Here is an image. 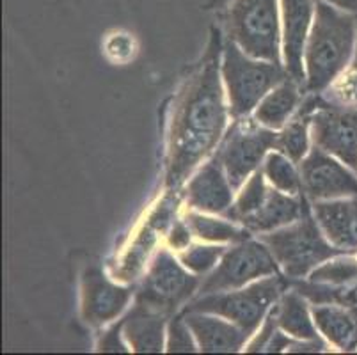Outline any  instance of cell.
Segmentation results:
<instances>
[{"label": "cell", "instance_id": "5", "mask_svg": "<svg viewBox=\"0 0 357 355\" xmlns=\"http://www.w3.org/2000/svg\"><path fill=\"white\" fill-rule=\"evenodd\" d=\"M287 279L279 273L268 275L245 288L229 289V292L208 293V295H197L194 301L185 305L183 311H201L212 312L217 317L238 325L249 336H252L256 328L263 324L275 304L287 292Z\"/></svg>", "mask_w": 357, "mask_h": 355}, {"label": "cell", "instance_id": "9", "mask_svg": "<svg viewBox=\"0 0 357 355\" xmlns=\"http://www.w3.org/2000/svg\"><path fill=\"white\" fill-rule=\"evenodd\" d=\"M279 273V263L265 242L243 240L228 249L215 269L201 281L197 295L229 292L248 286L256 279Z\"/></svg>", "mask_w": 357, "mask_h": 355}, {"label": "cell", "instance_id": "36", "mask_svg": "<svg viewBox=\"0 0 357 355\" xmlns=\"http://www.w3.org/2000/svg\"><path fill=\"white\" fill-rule=\"evenodd\" d=\"M228 4L229 0H204V9H220Z\"/></svg>", "mask_w": 357, "mask_h": 355}, {"label": "cell", "instance_id": "6", "mask_svg": "<svg viewBox=\"0 0 357 355\" xmlns=\"http://www.w3.org/2000/svg\"><path fill=\"white\" fill-rule=\"evenodd\" d=\"M261 242L267 243L288 281L306 278L318 265L337 254H343L342 249L334 247L327 240L322 227L318 226L317 219L311 217L310 211L290 226L265 233Z\"/></svg>", "mask_w": 357, "mask_h": 355}, {"label": "cell", "instance_id": "11", "mask_svg": "<svg viewBox=\"0 0 357 355\" xmlns=\"http://www.w3.org/2000/svg\"><path fill=\"white\" fill-rule=\"evenodd\" d=\"M301 178L304 194L313 203L357 195V172L317 146L303 158Z\"/></svg>", "mask_w": 357, "mask_h": 355}, {"label": "cell", "instance_id": "23", "mask_svg": "<svg viewBox=\"0 0 357 355\" xmlns=\"http://www.w3.org/2000/svg\"><path fill=\"white\" fill-rule=\"evenodd\" d=\"M185 220L192 229L194 236L204 240V242L240 243L251 239V231L243 227L242 224L236 226L228 220L213 219V217H206V215L196 213V211H189L185 215Z\"/></svg>", "mask_w": 357, "mask_h": 355}, {"label": "cell", "instance_id": "3", "mask_svg": "<svg viewBox=\"0 0 357 355\" xmlns=\"http://www.w3.org/2000/svg\"><path fill=\"white\" fill-rule=\"evenodd\" d=\"M222 22L226 38L243 54L281 64L278 0H231Z\"/></svg>", "mask_w": 357, "mask_h": 355}, {"label": "cell", "instance_id": "14", "mask_svg": "<svg viewBox=\"0 0 357 355\" xmlns=\"http://www.w3.org/2000/svg\"><path fill=\"white\" fill-rule=\"evenodd\" d=\"M185 192L187 206L203 213H226L233 204V187L217 156L201 165Z\"/></svg>", "mask_w": 357, "mask_h": 355}, {"label": "cell", "instance_id": "34", "mask_svg": "<svg viewBox=\"0 0 357 355\" xmlns=\"http://www.w3.org/2000/svg\"><path fill=\"white\" fill-rule=\"evenodd\" d=\"M294 345V340H290L288 338L287 332L283 331V328L279 327L278 331L272 334V338L268 340L267 347H265V352H268V354H278V352H283V350H288V348Z\"/></svg>", "mask_w": 357, "mask_h": 355}, {"label": "cell", "instance_id": "33", "mask_svg": "<svg viewBox=\"0 0 357 355\" xmlns=\"http://www.w3.org/2000/svg\"><path fill=\"white\" fill-rule=\"evenodd\" d=\"M123 336V322L121 324L114 325L112 328L103 334L102 341L98 343V350L100 352H126L125 343L121 341Z\"/></svg>", "mask_w": 357, "mask_h": 355}, {"label": "cell", "instance_id": "1", "mask_svg": "<svg viewBox=\"0 0 357 355\" xmlns=\"http://www.w3.org/2000/svg\"><path fill=\"white\" fill-rule=\"evenodd\" d=\"M220 52L222 38L213 27L203 59L185 78L174 98L165 155V187L169 192L180 190L222 141L228 109L219 75Z\"/></svg>", "mask_w": 357, "mask_h": 355}, {"label": "cell", "instance_id": "2", "mask_svg": "<svg viewBox=\"0 0 357 355\" xmlns=\"http://www.w3.org/2000/svg\"><path fill=\"white\" fill-rule=\"evenodd\" d=\"M313 27L307 38L306 91L322 94L347 70L357 45V15L314 0Z\"/></svg>", "mask_w": 357, "mask_h": 355}, {"label": "cell", "instance_id": "28", "mask_svg": "<svg viewBox=\"0 0 357 355\" xmlns=\"http://www.w3.org/2000/svg\"><path fill=\"white\" fill-rule=\"evenodd\" d=\"M226 252L220 246H189L180 254V262L196 275L212 272Z\"/></svg>", "mask_w": 357, "mask_h": 355}, {"label": "cell", "instance_id": "21", "mask_svg": "<svg viewBox=\"0 0 357 355\" xmlns=\"http://www.w3.org/2000/svg\"><path fill=\"white\" fill-rule=\"evenodd\" d=\"M320 100H322L320 94L311 93V96L301 103L290 121L281 128V133H278L275 149H279L294 162H303L304 156L310 153L311 117L317 107L320 105Z\"/></svg>", "mask_w": 357, "mask_h": 355}, {"label": "cell", "instance_id": "24", "mask_svg": "<svg viewBox=\"0 0 357 355\" xmlns=\"http://www.w3.org/2000/svg\"><path fill=\"white\" fill-rule=\"evenodd\" d=\"M169 220V215L165 211V206H162V213L158 217V220H148L144 231L135 239L134 246L130 247L128 252L125 254L121 265L116 270V275L118 279H134L135 273L142 269L144 265V259H148V254L151 250V247L155 246V240H157V234L160 233L165 227Z\"/></svg>", "mask_w": 357, "mask_h": 355}, {"label": "cell", "instance_id": "18", "mask_svg": "<svg viewBox=\"0 0 357 355\" xmlns=\"http://www.w3.org/2000/svg\"><path fill=\"white\" fill-rule=\"evenodd\" d=\"M314 325L326 341L337 350H357V315L337 304H313Z\"/></svg>", "mask_w": 357, "mask_h": 355}, {"label": "cell", "instance_id": "30", "mask_svg": "<svg viewBox=\"0 0 357 355\" xmlns=\"http://www.w3.org/2000/svg\"><path fill=\"white\" fill-rule=\"evenodd\" d=\"M165 348L171 354H189V352H196L199 348L189 324L185 322L183 312L181 315H174L171 318V322H169Z\"/></svg>", "mask_w": 357, "mask_h": 355}, {"label": "cell", "instance_id": "25", "mask_svg": "<svg viewBox=\"0 0 357 355\" xmlns=\"http://www.w3.org/2000/svg\"><path fill=\"white\" fill-rule=\"evenodd\" d=\"M263 174L268 183L284 194L298 195L303 194V178L301 172L295 169L294 160L283 155L281 151L268 153L263 164Z\"/></svg>", "mask_w": 357, "mask_h": 355}, {"label": "cell", "instance_id": "26", "mask_svg": "<svg viewBox=\"0 0 357 355\" xmlns=\"http://www.w3.org/2000/svg\"><path fill=\"white\" fill-rule=\"evenodd\" d=\"M267 178L263 174L261 169H258L256 172H252V176L245 181V187L242 188V192L238 194L235 203L229 206V210L226 211V217L229 220H235V222L242 224L243 220L249 219L252 213L259 208V204L263 203V199L267 197L268 192Z\"/></svg>", "mask_w": 357, "mask_h": 355}, {"label": "cell", "instance_id": "22", "mask_svg": "<svg viewBox=\"0 0 357 355\" xmlns=\"http://www.w3.org/2000/svg\"><path fill=\"white\" fill-rule=\"evenodd\" d=\"M275 318L278 325L295 340H317L318 328L314 325L307 301L297 292L291 289L281 295L275 302Z\"/></svg>", "mask_w": 357, "mask_h": 355}, {"label": "cell", "instance_id": "20", "mask_svg": "<svg viewBox=\"0 0 357 355\" xmlns=\"http://www.w3.org/2000/svg\"><path fill=\"white\" fill-rule=\"evenodd\" d=\"M297 80L291 77L284 78L283 82L275 86L267 96L263 98L255 109V119L265 128L281 130L291 119L303 102V93Z\"/></svg>", "mask_w": 357, "mask_h": 355}, {"label": "cell", "instance_id": "15", "mask_svg": "<svg viewBox=\"0 0 357 355\" xmlns=\"http://www.w3.org/2000/svg\"><path fill=\"white\" fill-rule=\"evenodd\" d=\"M185 322L189 324L197 347L206 354H231L238 352L249 340V334L233 322L212 312L181 311Z\"/></svg>", "mask_w": 357, "mask_h": 355}, {"label": "cell", "instance_id": "13", "mask_svg": "<svg viewBox=\"0 0 357 355\" xmlns=\"http://www.w3.org/2000/svg\"><path fill=\"white\" fill-rule=\"evenodd\" d=\"M283 4V54L288 77L298 84L306 82L303 55L306 54L313 20L314 0H281Z\"/></svg>", "mask_w": 357, "mask_h": 355}, {"label": "cell", "instance_id": "8", "mask_svg": "<svg viewBox=\"0 0 357 355\" xmlns=\"http://www.w3.org/2000/svg\"><path fill=\"white\" fill-rule=\"evenodd\" d=\"M278 133L265 128L255 117H238L217 148V160L222 165L233 190H238L258 171L268 149H275Z\"/></svg>", "mask_w": 357, "mask_h": 355}, {"label": "cell", "instance_id": "37", "mask_svg": "<svg viewBox=\"0 0 357 355\" xmlns=\"http://www.w3.org/2000/svg\"><path fill=\"white\" fill-rule=\"evenodd\" d=\"M356 256H357V252H356Z\"/></svg>", "mask_w": 357, "mask_h": 355}, {"label": "cell", "instance_id": "19", "mask_svg": "<svg viewBox=\"0 0 357 355\" xmlns=\"http://www.w3.org/2000/svg\"><path fill=\"white\" fill-rule=\"evenodd\" d=\"M165 315L135 305L123 320V338L130 348L141 354H158L164 350Z\"/></svg>", "mask_w": 357, "mask_h": 355}, {"label": "cell", "instance_id": "17", "mask_svg": "<svg viewBox=\"0 0 357 355\" xmlns=\"http://www.w3.org/2000/svg\"><path fill=\"white\" fill-rule=\"evenodd\" d=\"M307 211L310 208L301 194L291 195L278 188H268L267 197L249 219L243 220L242 226L248 227L251 233H271L297 222Z\"/></svg>", "mask_w": 357, "mask_h": 355}, {"label": "cell", "instance_id": "27", "mask_svg": "<svg viewBox=\"0 0 357 355\" xmlns=\"http://www.w3.org/2000/svg\"><path fill=\"white\" fill-rule=\"evenodd\" d=\"M310 281L331 286L352 285L357 281V256L352 252L337 254L318 265L310 273Z\"/></svg>", "mask_w": 357, "mask_h": 355}, {"label": "cell", "instance_id": "16", "mask_svg": "<svg viewBox=\"0 0 357 355\" xmlns=\"http://www.w3.org/2000/svg\"><path fill=\"white\" fill-rule=\"evenodd\" d=\"M313 215L334 247L343 252H357V195L314 201Z\"/></svg>", "mask_w": 357, "mask_h": 355}, {"label": "cell", "instance_id": "4", "mask_svg": "<svg viewBox=\"0 0 357 355\" xmlns=\"http://www.w3.org/2000/svg\"><path fill=\"white\" fill-rule=\"evenodd\" d=\"M220 68L228 89L229 112L235 119L249 116L263 98L288 78L281 64L249 57L231 39L222 45Z\"/></svg>", "mask_w": 357, "mask_h": 355}, {"label": "cell", "instance_id": "10", "mask_svg": "<svg viewBox=\"0 0 357 355\" xmlns=\"http://www.w3.org/2000/svg\"><path fill=\"white\" fill-rule=\"evenodd\" d=\"M311 139L317 148L357 172V107L329 102L322 96L311 117Z\"/></svg>", "mask_w": 357, "mask_h": 355}, {"label": "cell", "instance_id": "31", "mask_svg": "<svg viewBox=\"0 0 357 355\" xmlns=\"http://www.w3.org/2000/svg\"><path fill=\"white\" fill-rule=\"evenodd\" d=\"M278 328H279V325H278V318H275V305H274V308L268 311L267 317H265V320H263L259 332L256 334L255 338H252V341L248 345V348H245V350L248 352H265V347H267L268 340H271L272 334H274Z\"/></svg>", "mask_w": 357, "mask_h": 355}, {"label": "cell", "instance_id": "7", "mask_svg": "<svg viewBox=\"0 0 357 355\" xmlns=\"http://www.w3.org/2000/svg\"><path fill=\"white\" fill-rule=\"evenodd\" d=\"M199 285L196 273L178 263L167 249H160L139 286L135 305L167 317L189 304Z\"/></svg>", "mask_w": 357, "mask_h": 355}, {"label": "cell", "instance_id": "12", "mask_svg": "<svg viewBox=\"0 0 357 355\" xmlns=\"http://www.w3.org/2000/svg\"><path fill=\"white\" fill-rule=\"evenodd\" d=\"M132 289L109 281L100 266L91 265L82 273V318L87 325L103 327L114 322L128 305Z\"/></svg>", "mask_w": 357, "mask_h": 355}, {"label": "cell", "instance_id": "32", "mask_svg": "<svg viewBox=\"0 0 357 355\" xmlns=\"http://www.w3.org/2000/svg\"><path fill=\"white\" fill-rule=\"evenodd\" d=\"M192 229L187 224V220H174L173 227L169 229L167 234V243L173 247L174 250H185L190 246L192 240Z\"/></svg>", "mask_w": 357, "mask_h": 355}, {"label": "cell", "instance_id": "29", "mask_svg": "<svg viewBox=\"0 0 357 355\" xmlns=\"http://www.w3.org/2000/svg\"><path fill=\"white\" fill-rule=\"evenodd\" d=\"M324 96L329 102L357 107V45L347 70L334 80V84L326 91Z\"/></svg>", "mask_w": 357, "mask_h": 355}, {"label": "cell", "instance_id": "35", "mask_svg": "<svg viewBox=\"0 0 357 355\" xmlns=\"http://www.w3.org/2000/svg\"><path fill=\"white\" fill-rule=\"evenodd\" d=\"M326 2L327 4L334 6V8L342 9V11L357 15V0H326Z\"/></svg>", "mask_w": 357, "mask_h": 355}]
</instances>
